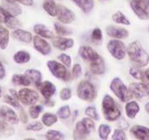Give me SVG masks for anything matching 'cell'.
<instances>
[{
  "mask_svg": "<svg viewBox=\"0 0 149 140\" xmlns=\"http://www.w3.org/2000/svg\"><path fill=\"white\" fill-rule=\"evenodd\" d=\"M79 55L90 62V70L93 75L100 76L105 73L106 67L104 60L91 47L84 45L79 48Z\"/></svg>",
  "mask_w": 149,
  "mask_h": 140,
  "instance_id": "obj_1",
  "label": "cell"
},
{
  "mask_svg": "<svg viewBox=\"0 0 149 140\" xmlns=\"http://www.w3.org/2000/svg\"><path fill=\"white\" fill-rule=\"evenodd\" d=\"M126 52L135 67H143L149 63V54L143 49L139 42L135 41L130 43Z\"/></svg>",
  "mask_w": 149,
  "mask_h": 140,
  "instance_id": "obj_2",
  "label": "cell"
},
{
  "mask_svg": "<svg viewBox=\"0 0 149 140\" xmlns=\"http://www.w3.org/2000/svg\"><path fill=\"white\" fill-rule=\"evenodd\" d=\"M102 112L106 120L109 121H117L121 116V111L116 106L114 98L109 95H106L102 101Z\"/></svg>",
  "mask_w": 149,
  "mask_h": 140,
  "instance_id": "obj_3",
  "label": "cell"
},
{
  "mask_svg": "<svg viewBox=\"0 0 149 140\" xmlns=\"http://www.w3.org/2000/svg\"><path fill=\"white\" fill-rule=\"evenodd\" d=\"M110 90L114 92V94L122 102H126V101L130 100L132 97L129 89L125 86L123 82L119 77H116L112 80V82L110 83Z\"/></svg>",
  "mask_w": 149,
  "mask_h": 140,
  "instance_id": "obj_4",
  "label": "cell"
},
{
  "mask_svg": "<svg viewBox=\"0 0 149 140\" xmlns=\"http://www.w3.org/2000/svg\"><path fill=\"white\" fill-rule=\"evenodd\" d=\"M77 92L79 98L88 102H92L97 97L94 86L88 81H82L79 83Z\"/></svg>",
  "mask_w": 149,
  "mask_h": 140,
  "instance_id": "obj_5",
  "label": "cell"
},
{
  "mask_svg": "<svg viewBox=\"0 0 149 140\" xmlns=\"http://www.w3.org/2000/svg\"><path fill=\"white\" fill-rule=\"evenodd\" d=\"M47 67L51 71L52 75L56 78L61 79L64 82L70 81L71 76L68 72V70L66 66L55 61V60H49L47 62Z\"/></svg>",
  "mask_w": 149,
  "mask_h": 140,
  "instance_id": "obj_6",
  "label": "cell"
},
{
  "mask_svg": "<svg viewBox=\"0 0 149 140\" xmlns=\"http://www.w3.org/2000/svg\"><path fill=\"white\" fill-rule=\"evenodd\" d=\"M130 6L141 20H149V0H132Z\"/></svg>",
  "mask_w": 149,
  "mask_h": 140,
  "instance_id": "obj_7",
  "label": "cell"
},
{
  "mask_svg": "<svg viewBox=\"0 0 149 140\" xmlns=\"http://www.w3.org/2000/svg\"><path fill=\"white\" fill-rule=\"evenodd\" d=\"M107 50L111 53V55L113 56L115 59L116 60H123L124 59L125 55H126V47L124 45V44L118 40V39H113L110 40L107 43Z\"/></svg>",
  "mask_w": 149,
  "mask_h": 140,
  "instance_id": "obj_8",
  "label": "cell"
},
{
  "mask_svg": "<svg viewBox=\"0 0 149 140\" xmlns=\"http://www.w3.org/2000/svg\"><path fill=\"white\" fill-rule=\"evenodd\" d=\"M19 96V100H20L25 106H32L35 105L39 99V96L35 91L29 89V88H24L19 91L18 92Z\"/></svg>",
  "mask_w": 149,
  "mask_h": 140,
  "instance_id": "obj_9",
  "label": "cell"
},
{
  "mask_svg": "<svg viewBox=\"0 0 149 140\" xmlns=\"http://www.w3.org/2000/svg\"><path fill=\"white\" fill-rule=\"evenodd\" d=\"M0 23H5L8 28L13 29L22 27L21 21H18L15 16L11 14L7 10L1 6H0Z\"/></svg>",
  "mask_w": 149,
  "mask_h": 140,
  "instance_id": "obj_10",
  "label": "cell"
},
{
  "mask_svg": "<svg viewBox=\"0 0 149 140\" xmlns=\"http://www.w3.org/2000/svg\"><path fill=\"white\" fill-rule=\"evenodd\" d=\"M129 91L130 93H132V96H134L135 98H137L139 99L149 96L148 86L143 82H141V83H139V82L130 83Z\"/></svg>",
  "mask_w": 149,
  "mask_h": 140,
  "instance_id": "obj_11",
  "label": "cell"
},
{
  "mask_svg": "<svg viewBox=\"0 0 149 140\" xmlns=\"http://www.w3.org/2000/svg\"><path fill=\"white\" fill-rule=\"evenodd\" d=\"M57 17H58V20L61 23L70 24L71 22H73L74 21L76 15H74V13L71 10H69L66 6H64L62 5H58Z\"/></svg>",
  "mask_w": 149,
  "mask_h": 140,
  "instance_id": "obj_12",
  "label": "cell"
},
{
  "mask_svg": "<svg viewBox=\"0 0 149 140\" xmlns=\"http://www.w3.org/2000/svg\"><path fill=\"white\" fill-rule=\"evenodd\" d=\"M36 88L38 89V91H40V93L42 94V96L45 98V99H49L51 98L56 92V87L55 85L48 81L45 82H40L38 84L36 85Z\"/></svg>",
  "mask_w": 149,
  "mask_h": 140,
  "instance_id": "obj_13",
  "label": "cell"
},
{
  "mask_svg": "<svg viewBox=\"0 0 149 140\" xmlns=\"http://www.w3.org/2000/svg\"><path fill=\"white\" fill-rule=\"evenodd\" d=\"M106 32L110 37H114L116 39H123L129 37V32L127 29L117 26L110 25L107 27Z\"/></svg>",
  "mask_w": 149,
  "mask_h": 140,
  "instance_id": "obj_14",
  "label": "cell"
},
{
  "mask_svg": "<svg viewBox=\"0 0 149 140\" xmlns=\"http://www.w3.org/2000/svg\"><path fill=\"white\" fill-rule=\"evenodd\" d=\"M33 43L35 49L41 54L48 55L51 52V45L49 43H47L42 37H39V36H36L33 37Z\"/></svg>",
  "mask_w": 149,
  "mask_h": 140,
  "instance_id": "obj_15",
  "label": "cell"
},
{
  "mask_svg": "<svg viewBox=\"0 0 149 140\" xmlns=\"http://www.w3.org/2000/svg\"><path fill=\"white\" fill-rule=\"evenodd\" d=\"M0 115L10 124H17L19 122V118L16 113L6 106H2L0 107Z\"/></svg>",
  "mask_w": 149,
  "mask_h": 140,
  "instance_id": "obj_16",
  "label": "cell"
},
{
  "mask_svg": "<svg viewBox=\"0 0 149 140\" xmlns=\"http://www.w3.org/2000/svg\"><path fill=\"white\" fill-rule=\"evenodd\" d=\"M132 134L136 139L149 140V129L141 125H135L130 129Z\"/></svg>",
  "mask_w": 149,
  "mask_h": 140,
  "instance_id": "obj_17",
  "label": "cell"
},
{
  "mask_svg": "<svg viewBox=\"0 0 149 140\" xmlns=\"http://www.w3.org/2000/svg\"><path fill=\"white\" fill-rule=\"evenodd\" d=\"M52 44L54 47H56L59 50L65 51L69 48H71L74 45V40L71 38H66V37H53L52 39Z\"/></svg>",
  "mask_w": 149,
  "mask_h": 140,
  "instance_id": "obj_18",
  "label": "cell"
},
{
  "mask_svg": "<svg viewBox=\"0 0 149 140\" xmlns=\"http://www.w3.org/2000/svg\"><path fill=\"white\" fill-rule=\"evenodd\" d=\"M12 37L18 40V41H21L23 43H27L29 44L32 41V34L29 31L23 30V29H20V28H16L13 33H12Z\"/></svg>",
  "mask_w": 149,
  "mask_h": 140,
  "instance_id": "obj_19",
  "label": "cell"
},
{
  "mask_svg": "<svg viewBox=\"0 0 149 140\" xmlns=\"http://www.w3.org/2000/svg\"><path fill=\"white\" fill-rule=\"evenodd\" d=\"M91 134V132L84 127L82 121H78L76 124V129H74L73 137L74 139H86L87 137Z\"/></svg>",
  "mask_w": 149,
  "mask_h": 140,
  "instance_id": "obj_20",
  "label": "cell"
},
{
  "mask_svg": "<svg viewBox=\"0 0 149 140\" xmlns=\"http://www.w3.org/2000/svg\"><path fill=\"white\" fill-rule=\"evenodd\" d=\"M139 110V106L136 101H130L125 106V113L127 117L130 119H134Z\"/></svg>",
  "mask_w": 149,
  "mask_h": 140,
  "instance_id": "obj_21",
  "label": "cell"
},
{
  "mask_svg": "<svg viewBox=\"0 0 149 140\" xmlns=\"http://www.w3.org/2000/svg\"><path fill=\"white\" fill-rule=\"evenodd\" d=\"M34 31L37 36H39L41 37L49 38V39L54 37L53 33L47 27H45V25H42V24H36L34 26Z\"/></svg>",
  "mask_w": 149,
  "mask_h": 140,
  "instance_id": "obj_22",
  "label": "cell"
},
{
  "mask_svg": "<svg viewBox=\"0 0 149 140\" xmlns=\"http://www.w3.org/2000/svg\"><path fill=\"white\" fill-rule=\"evenodd\" d=\"M13 133H14L13 128L10 125V123L6 121L2 118V116L0 115V137H7L13 135Z\"/></svg>",
  "mask_w": 149,
  "mask_h": 140,
  "instance_id": "obj_23",
  "label": "cell"
},
{
  "mask_svg": "<svg viewBox=\"0 0 149 140\" xmlns=\"http://www.w3.org/2000/svg\"><path fill=\"white\" fill-rule=\"evenodd\" d=\"M25 75L29 79V81L31 82H33L36 86L38 84L41 82V80H42L41 72L38 71V70H36V69H28V70H26Z\"/></svg>",
  "mask_w": 149,
  "mask_h": 140,
  "instance_id": "obj_24",
  "label": "cell"
},
{
  "mask_svg": "<svg viewBox=\"0 0 149 140\" xmlns=\"http://www.w3.org/2000/svg\"><path fill=\"white\" fill-rule=\"evenodd\" d=\"M43 8L50 16H52V17L57 16L58 6L56 5L52 0H45V1L43 3Z\"/></svg>",
  "mask_w": 149,
  "mask_h": 140,
  "instance_id": "obj_25",
  "label": "cell"
},
{
  "mask_svg": "<svg viewBox=\"0 0 149 140\" xmlns=\"http://www.w3.org/2000/svg\"><path fill=\"white\" fill-rule=\"evenodd\" d=\"M73 1L85 13L91 12L93 6H94V1L93 0H73Z\"/></svg>",
  "mask_w": 149,
  "mask_h": 140,
  "instance_id": "obj_26",
  "label": "cell"
},
{
  "mask_svg": "<svg viewBox=\"0 0 149 140\" xmlns=\"http://www.w3.org/2000/svg\"><path fill=\"white\" fill-rule=\"evenodd\" d=\"M13 60L17 64L27 63L30 60V54L26 51H19L13 56Z\"/></svg>",
  "mask_w": 149,
  "mask_h": 140,
  "instance_id": "obj_27",
  "label": "cell"
},
{
  "mask_svg": "<svg viewBox=\"0 0 149 140\" xmlns=\"http://www.w3.org/2000/svg\"><path fill=\"white\" fill-rule=\"evenodd\" d=\"M3 5H4V8L7 10L13 16H17L22 13V8L17 5V3H11L6 1V0H4Z\"/></svg>",
  "mask_w": 149,
  "mask_h": 140,
  "instance_id": "obj_28",
  "label": "cell"
},
{
  "mask_svg": "<svg viewBox=\"0 0 149 140\" xmlns=\"http://www.w3.org/2000/svg\"><path fill=\"white\" fill-rule=\"evenodd\" d=\"M8 42H9V31L6 28L0 26V49L1 50L6 49L8 45Z\"/></svg>",
  "mask_w": 149,
  "mask_h": 140,
  "instance_id": "obj_29",
  "label": "cell"
},
{
  "mask_svg": "<svg viewBox=\"0 0 149 140\" xmlns=\"http://www.w3.org/2000/svg\"><path fill=\"white\" fill-rule=\"evenodd\" d=\"M12 82L15 85H22V86H29L31 82L29 79L26 76V75H20L15 74L13 76Z\"/></svg>",
  "mask_w": 149,
  "mask_h": 140,
  "instance_id": "obj_30",
  "label": "cell"
},
{
  "mask_svg": "<svg viewBox=\"0 0 149 140\" xmlns=\"http://www.w3.org/2000/svg\"><path fill=\"white\" fill-rule=\"evenodd\" d=\"M112 20L117 24H123V25H127V26L130 25V21L127 19L125 14H123L122 12H117L114 13L113 16H112Z\"/></svg>",
  "mask_w": 149,
  "mask_h": 140,
  "instance_id": "obj_31",
  "label": "cell"
},
{
  "mask_svg": "<svg viewBox=\"0 0 149 140\" xmlns=\"http://www.w3.org/2000/svg\"><path fill=\"white\" fill-rule=\"evenodd\" d=\"M57 121H58L57 116L53 114H51V113H45L42 116V122L47 127L52 126L54 123L57 122Z\"/></svg>",
  "mask_w": 149,
  "mask_h": 140,
  "instance_id": "obj_32",
  "label": "cell"
},
{
  "mask_svg": "<svg viewBox=\"0 0 149 140\" xmlns=\"http://www.w3.org/2000/svg\"><path fill=\"white\" fill-rule=\"evenodd\" d=\"M91 41L92 43H94L96 44H100L102 43L103 40V36H102V31L100 30V28H96L92 30L91 33Z\"/></svg>",
  "mask_w": 149,
  "mask_h": 140,
  "instance_id": "obj_33",
  "label": "cell"
},
{
  "mask_svg": "<svg viewBox=\"0 0 149 140\" xmlns=\"http://www.w3.org/2000/svg\"><path fill=\"white\" fill-rule=\"evenodd\" d=\"M110 133H111L110 126H108L107 124L100 125V127H99V136H100V139L107 140L108 138V136H109Z\"/></svg>",
  "mask_w": 149,
  "mask_h": 140,
  "instance_id": "obj_34",
  "label": "cell"
},
{
  "mask_svg": "<svg viewBox=\"0 0 149 140\" xmlns=\"http://www.w3.org/2000/svg\"><path fill=\"white\" fill-rule=\"evenodd\" d=\"M54 28H55L56 33H57L59 36H70L72 34V31L70 29L67 28L61 23H55Z\"/></svg>",
  "mask_w": 149,
  "mask_h": 140,
  "instance_id": "obj_35",
  "label": "cell"
},
{
  "mask_svg": "<svg viewBox=\"0 0 149 140\" xmlns=\"http://www.w3.org/2000/svg\"><path fill=\"white\" fill-rule=\"evenodd\" d=\"M4 99H5V102H6L7 104L11 105L12 107H15V108H17L19 110L22 109V106L20 105V103H19V101H18L19 99L13 98V96H11V95H5L4 96Z\"/></svg>",
  "mask_w": 149,
  "mask_h": 140,
  "instance_id": "obj_36",
  "label": "cell"
},
{
  "mask_svg": "<svg viewBox=\"0 0 149 140\" xmlns=\"http://www.w3.org/2000/svg\"><path fill=\"white\" fill-rule=\"evenodd\" d=\"M46 138L49 140H61L64 139V135L58 130H49L46 133Z\"/></svg>",
  "mask_w": 149,
  "mask_h": 140,
  "instance_id": "obj_37",
  "label": "cell"
},
{
  "mask_svg": "<svg viewBox=\"0 0 149 140\" xmlns=\"http://www.w3.org/2000/svg\"><path fill=\"white\" fill-rule=\"evenodd\" d=\"M42 111H43V107L41 106H35V105L30 106V107L29 109V115L32 119H36L39 116V114H41Z\"/></svg>",
  "mask_w": 149,
  "mask_h": 140,
  "instance_id": "obj_38",
  "label": "cell"
},
{
  "mask_svg": "<svg viewBox=\"0 0 149 140\" xmlns=\"http://www.w3.org/2000/svg\"><path fill=\"white\" fill-rule=\"evenodd\" d=\"M71 114V111L68 106H63L57 111V115L61 119H68Z\"/></svg>",
  "mask_w": 149,
  "mask_h": 140,
  "instance_id": "obj_39",
  "label": "cell"
},
{
  "mask_svg": "<svg viewBox=\"0 0 149 140\" xmlns=\"http://www.w3.org/2000/svg\"><path fill=\"white\" fill-rule=\"evenodd\" d=\"M85 114L92 119V120H95V121H98L100 119V116H99V114L96 110V108L94 107H88L86 109H85Z\"/></svg>",
  "mask_w": 149,
  "mask_h": 140,
  "instance_id": "obj_40",
  "label": "cell"
},
{
  "mask_svg": "<svg viewBox=\"0 0 149 140\" xmlns=\"http://www.w3.org/2000/svg\"><path fill=\"white\" fill-rule=\"evenodd\" d=\"M130 75L133 76L134 78L136 79H141V76H142V74H143V71L140 69V67H132L130 68Z\"/></svg>",
  "mask_w": 149,
  "mask_h": 140,
  "instance_id": "obj_41",
  "label": "cell"
},
{
  "mask_svg": "<svg viewBox=\"0 0 149 140\" xmlns=\"http://www.w3.org/2000/svg\"><path fill=\"white\" fill-rule=\"evenodd\" d=\"M82 122H83V124L84 125V127L91 133L95 130V124H94V122H93V121L91 118H84L82 120Z\"/></svg>",
  "mask_w": 149,
  "mask_h": 140,
  "instance_id": "obj_42",
  "label": "cell"
},
{
  "mask_svg": "<svg viewBox=\"0 0 149 140\" xmlns=\"http://www.w3.org/2000/svg\"><path fill=\"white\" fill-rule=\"evenodd\" d=\"M27 130H33V131H40L43 130V124L39 121H35L33 123L28 124L26 127Z\"/></svg>",
  "mask_w": 149,
  "mask_h": 140,
  "instance_id": "obj_43",
  "label": "cell"
},
{
  "mask_svg": "<svg viewBox=\"0 0 149 140\" xmlns=\"http://www.w3.org/2000/svg\"><path fill=\"white\" fill-rule=\"evenodd\" d=\"M126 138V134L123 130H116L113 136H112L113 140H125Z\"/></svg>",
  "mask_w": 149,
  "mask_h": 140,
  "instance_id": "obj_44",
  "label": "cell"
},
{
  "mask_svg": "<svg viewBox=\"0 0 149 140\" xmlns=\"http://www.w3.org/2000/svg\"><path fill=\"white\" fill-rule=\"evenodd\" d=\"M58 59L63 63L64 66H66L68 68L71 66V57L68 54H65V53H62V54H60L58 56Z\"/></svg>",
  "mask_w": 149,
  "mask_h": 140,
  "instance_id": "obj_45",
  "label": "cell"
},
{
  "mask_svg": "<svg viewBox=\"0 0 149 140\" xmlns=\"http://www.w3.org/2000/svg\"><path fill=\"white\" fill-rule=\"evenodd\" d=\"M71 96H72V91L69 88H64L61 91L60 98L62 100H68L71 98Z\"/></svg>",
  "mask_w": 149,
  "mask_h": 140,
  "instance_id": "obj_46",
  "label": "cell"
},
{
  "mask_svg": "<svg viewBox=\"0 0 149 140\" xmlns=\"http://www.w3.org/2000/svg\"><path fill=\"white\" fill-rule=\"evenodd\" d=\"M82 75V67L80 64H74L72 69V76L74 78H78Z\"/></svg>",
  "mask_w": 149,
  "mask_h": 140,
  "instance_id": "obj_47",
  "label": "cell"
},
{
  "mask_svg": "<svg viewBox=\"0 0 149 140\" xmlns=\"http://www.w3.org/2000/svg\"><path fill=\"white\" fill-rule=\"evenodd\" d=\"M140 80L142 81L143 83L149 86V67L147 69H146L145 71H143V74H142V76H141Z\"/></svg>",
  "mask_w": 149,
  "mask_h": 140,
  "instance_id": "obj_48",
  "label": "cell"
},
{
  "mask_svg": "<svg viewBox=\"0 0 149 140\" xmlns=\"http://www.w3.org/2000/svg\"><path fill=\"white\" fill-rule=\"evenodd\" d=\"M6 1L11 2V3H21L28 6H30L33 5V0H6Z\"/></svg>",
  "mask_w": 149,
  "mask_h": 140,
  "instance_id": "obj_49",
  "label": "cell"
},
{
  "mask_svg": "<svg viewBox=\"0 0 149 140\" xmlns=\"http://www.w3.org/2000/svg\"><path fill=\"white\" fill-rule=\"evenodd\" d=\"M118 125L122 128V130H126L129 127L128 122L124 120V119H121L118 122Z\"/></svg>",
  "mask_w": 149,
  "mask_h": 140,
  "instance_id": "obj_50",
  "label": "cell"
},
{
  "mask_svg": "<svg viewBox=\"0 0 149 140\" xmlns=\"http://www.w3.org/2000/svg\"><path fill=\"white\" fill-rule=\"evenodd\" d=\"M5 76H6V69H5V67L2 64V62L0 61V80L4 79Z\"/></svg>",
  "mask_w": 149,
  "mask_h": 140,
  "instance_id": "obj_51",
  "label": "cell"
},
{
  "mask_svg": "<svg viewBox=\"0 0 149 140\" xmlns=\"http://www.w3.org/2000/svg\"><path fill=\"white\" fill-rule=\"evenodd\" d=\"M21 119H22V121L24 122H27V121H28V118H27V114H26V113L23 111V109H22L21 110Z\"/></svg>",
  "mask_w": 149,
  "mask_h": 140,
  "instance_id": "obj_52",
  "label": "cell"
},
{
  "mask_svg": "<svg viewBox=\"0 0 149 140\" xmlns=\"http://www.w3.org/2000/svg\"><path fill=\"white\" fill-rule=\"evenodd\" d=\"M45 105H46V106H48V107H53L55 105V103H54V101L51 100V98H49V99H45Z\"/></svg>",
  "mask_w": 149,
  "mask_h": 140,
  "instance_id": "obj_53",
  "label": "cell"
},
{
  "mask_svg": "<svg viewBox=\"0 0 149 140\" xmlns=\"http://www.w3.org/2000/svg\"><path fill=\"white\" fill-rule=\"evenodd\" d=\"M9 92H10V94H11V96H13V98H17V99H19V96H18V92L15 91V90H13V89H10L9 90Z\"/></svg>",
  "mask_w": 149,
  "mask_h": 140,
  "instance_id": "obj_54",
  "label": "cell"
},
{
  "mask_svg": "<svg viewBox=\"0 0 149 140\" xmlns=\"http://www.w3.org/2000/svg\"><path fill=\"white\" fill-rule=\"evenodd\" d=\"M145 109H146V113H147V114H149V102L146 104V106H145Z\"/></svg>",
  "mask_w": 149,
  "mask_h": 140,
  "instance_id": "obj_55",
  "label": "cell"
},
{
  "mask_svg": "<svg viewBox=\"0 0 149 140\" xmlns=\"http://www.w3.org/2000/svg\"><path fill=\"white\" fill-rule=\"evenodd\" d=\"M2 96V89H1V87H0V98H1Z\"/></svg>",
  "mask_w": 149,
  "mask_h": 140,
  "instance_id": "obj_56",
  "label": "cell"
}]
</instances>
